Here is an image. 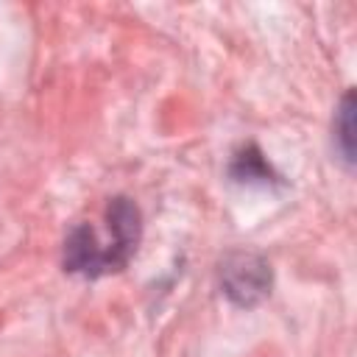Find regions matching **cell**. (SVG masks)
<instances>
[{
    "label": "cell",
    "mask_w": 357,
    "mask_h": 357,
    "mask_svg": "<svg viewBox=\"0 0 357 357\" xmlns=\"http://www.w3.org/2000/svg\"><path fill=\"white\" fill-rule=\"evenodd\" d=\"M106 229H109L106 240L98 237V229L92 223H78L70 229V234L64 237V251H61V265L67 273L98 279V276L123 271L131 262L139 245V237H142L139 206L126 195L109 198Z\"/></svg>",
    "instance_id": "6da1fadb"
},
{
    "label": "cell",
    "mask_w": 357,
    "mask_h": 357,
    "mask_svg": "<svg viewBox=\"0 0 357 357\" xmlns=\"http://www.w3.org/2000/svg\"><path fill=\"white\" fill-rule=\"evenodd\" d=\"M271 265L251 251H234L220 265V287L237 307H254L271 293Z\"/></svg>",
    "instance_id": "7a4b0ae2"
},
{
    "label": "cell",
    "mask_w": 357,
    "mask_h": 357,
    "mask_svg": "<svg viewBox=\"0 0 357 357\" xmlns=\"http://www.w3.org/2000/svg\"><path fill=\"white\" fill-rule=\"evenodd\" d=\"M335 148L340 151L343 162L354 165V92H346L337 114H335Z\"/></svg>",
    "instance_id": "3957f363"
},
{
    "label": "cell",
    "mask_w": 357,
    "mask_h": 357,
    "mask_svg": "<svg viewBox=\"0 0 357 357\" xmlns=\"http://www.w3.org/2000/svg\"><path fill=\"white\" fill-rule=\"evenodd\" d=\"M231 178L234 181H259V184H268L273 178V170L271 165L265 162L262 151L257 145H245L234 162H231Z\"/></svg>",
    "instance_id": "277c9868"
}]
</instances>
